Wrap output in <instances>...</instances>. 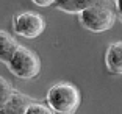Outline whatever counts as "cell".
<instances>
[{
  "label": "cell",
  "instance_id": "obj_4",
  "mask_svg": "<svg viewBox=\"0 0 122 114\" xmlns=\"http://www.w3.org/2000/svg\"><path fill=\"white\" fill-rule=\"evenodd\" d=\"M46 19L33 11H22L13 17V30L17 36L27 39H36L46 30Z\"/></svg>",
  "mask_w": 122,
  "mask_h": 114
},
{
  "label": "cell",
  "instance_id": "obj_12",
  "mask_svg": "<svg viewBox=\"0 0 122 114\" xmlns=\"http://www.w3.org/2000/svg\"><path fill=\"white\" fill-rule=\"evenodd\" d=\"M0 114H10V113H8L5 108H0Z\"/></svg>",
  "mask_w": 122,
  "mask_h": 114
},
{
  "label": "cell",
  "instance_id": "obj_6",
  "mask_svg": "<svg viewBox=\"0 0 122 114\" xmlns=\"http://www.w3.org/2000/svg\"><path fill=\"white\" fill-rule=\"evenodd\" d=\"M105 64L111 74L122 75V41L108 45L107 53H105Z\"/></svg>",
  "mask_w": 122,
  "mask_h": 114
},
{
  "label": "cell",
  "instance_id": "obj_8",
  "mask_svg": "<svg viewBox=\"0 0 122 114\" xmlns=\"http://www.w3.org/2000/svg\"><path fill=\"white\" fill-rule=\"evenodd\" d=\"M13 92H14V89L11 88V84L5 78H2V77H0V108H2L8 102V100L11 99Z\"/></svg>",
  "mask_w": 122,
  "mask_h": 114
},
{
  "label": "cell",
  "instance_id": "obj_7",
  "mask_svg": "<svg viewBox=\"0 0 122 114\" xmlns=\"http://www.w3.org/2000/svg\"><path fill=\"white\" fill-rule=\"evenodd\" d=\"M20 44L13 38L8 31L0 30V63L6 64L11 59V56L14 55V52L17 50V47Z\"/></svg>",
  "mask_w": 122,
  "mask_h": 114
},
{
  "label": "cell",
  "instance_id": "obj_3",
  "mask_svg": "<svg viewBox=\"0 0 122 114\" xmlns=\"http://www.w3.org/2000/svg\"><path fill=\"white\" fill-rule=\"evenodd\" d=\"M80 24L86 30L102 33L110 30L116 22V6L111 5H96L83 10L78 14Z\"/></svg>",
  "mask_w": 122,
  "mask_h": 114
},
{
  "label": "cell",
  "instance_id": "obj_11",
  "mask_svg": "<svg viewBox=\"0 0 122 114\" xmlns=\"http://www.w3.org/2000/svg\"><path fill=\"white\" fill-rule=\"evenodd\" d=\"M114 2H116V13L119 14V17L122 20V0H114Z\"/></svg>",
  "mask_w": 122,
  "mask_h": 114
},
{
  "label": "cell",
  "instance_id": "obj_9",
  "mask_svg": "<svg viewBox=\"0 0 122 114\" xmlns=\"http://www.w3.org/2000/svg\"><path fill=\"white\" fill-rule=\"evenodd\" d=\"M25 114H55V111L52 109L49 105L41 103V102H33L28 108H27Z\"/></svg>",
  "mask_w": 122,
  "mask_h": 114
},
{
  "label": "cell",
  "instance_id": "obj_10",
  "mask_svg": "<svg viewBox=\"0 0 122 114\" xmlns=\"http://www.w3.org/2000/svg\"><path fill=\"white\" fill-rule=\"evenodd\" d=\"M31 2L41 8H46V6H50V5H55L56 0H31Z\"/></svg>",
  "mask_w": 122,
  "mask_h": 114
},
{
  "label": "cell",
  "instance_id": "obj_5",
  "mask_svg": "<svg viewBox=\"0 0 122 114\" xmlns=\"http://www.w3.org/2000/svg\"><path fill=\"white\" fill-rule=\"evenodd\" d=\"M96 5H111V6H116V2L114 0H56L55 2V6L58 10L69 13V14H80L83 10L96 6Z\"/></svg>",
  "mask_w": 122,
  "mask_h": 114
},
{
  "label": "cell",
  "instance_id": "obj_1",
  "mask_svg": "<svg viewBox=\"0 0 122 114\" xmlns=\"http://www.w3.org/2000/svg\"><path fill=\"white\" fill-rule=\"evenodd\" d=\"M81 100L78 88L72 83H55L47 91L46 102L56 114H74Z\"/></svg>",
  "mask_w": 122,
  "mask_h": 114
},
{
  "label": "cell",
  "instance_id": "obj_2",
  "mask_svg": "<svg viewBox=\"0 0 122 114\" xmlns=\"http://www.w3.org/2000/svg\"><path fill=\"white\" fill-rule=\"evenodd\" d=\"M6 67L11 74L20 80L36 78L41 70V59L31 49L19 45L11 59L6 63Z\"/></svg>",
  "mask_w": 122,
  "mask_h": 114
}]
</instances>
